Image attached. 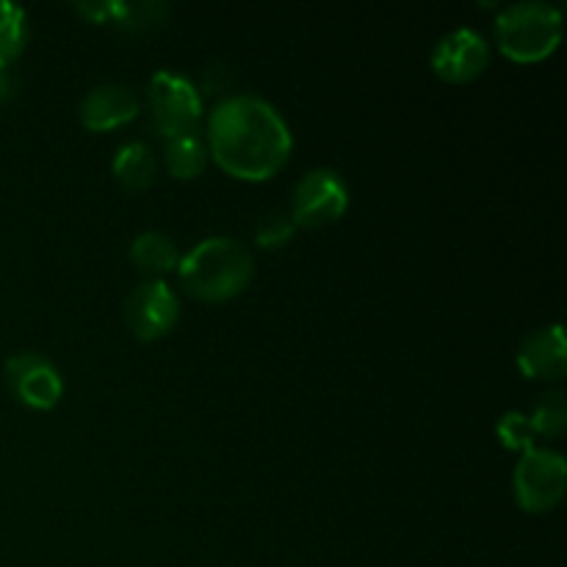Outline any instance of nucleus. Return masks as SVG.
<instances>
[{
	"label": "nucleus",
	"instance_id": "obj_10",
	"mask_svg": "<svg viewBox=\"0 0 567 567\" xmlns=\"http://www.w3.org/2000/svg\"><path fill=\"white\" fill-rule=\"evenodd\" d=\"M138 94L133 89L120 86V83H103L94 86L81 103V125L92 133L114 131V127L127 125L138 116Z\"/></svg>",
	"mask_w": 567,
	"mask_h": 567
},
{
	"label": "nucleus",
	"instance_id": "obj_18",
	"mask_svg": "<svg viewBox=\"0 0 567 567\" xmlns=\"http://www.w3.org/2000/svg\"><path fill=\"white\" fill-rule=\"evenodd\" d=\"M496 435L498 441L504 443V449H509V452H529V449H535V430H532L529 424V415L520 413V410H509V413H504L502 419H498L496 424Z\"/></svg>",
	"mask_w": 567,
	"mask_h": 567
},
{
	"label": "nucleus",
	"instance_id": "obj_13",
	"mask_svg": "<svg viewBox=\"0 0 567 567\" xmlns=\"http://www.w3.org/2000/svg\"><path fill=\"white\" fill-rule=\"evenodd\" d=\"M164 161L172 177H177V181H194V177L203 175L205 166H208V147H205V138L199 136V133L166 138Z\"/></svg>",
	"mask_w": 567,
	"mask_h": 567
},
{
	"label": "nucleus",
	"instance_id": "obj_5",
	"mask_svg": "<svg viewBox=\"0 0 567 567\" xmlns=\"http://www.w3.org/2000/svg\"><path fill=\"white\" fill-rule=\"evenodd\" d=\"M567 463L551 449H529L515 468V498L526 513H551L565 496Z\"/></svg>",
	"mask_w": 567,
	"mask_h": 567
},
{
	"label": "nucleus",
	"instance_id": "obj_21",
	"mask_svg": "<svg viewBox=\"0 0 567 567\" xmlns=\"http://www.w3.org/2000/svg\"><path fill=\"white\" fill-rule=\"evenodd\" d=\"M14 92H17L14 75H11L9 66H0V105L9 103V100L14 97Z\"/></svg>",
	"mask_w": 567,
	"mask_h": 567
},
{
	"label": "nucleus",
	"instance_id": "obj_7",
	"mask_svg": "<svg viewBox=\"0 0 567 567\" xmlns=\"http://www.w3.org/2000/svg\"><path fill=\"white\" fill-rule=\"evenodd\" d=\"M181 316L177 293L164 280H147L133 288L125 299V324L138 341H158Z\"/></svg>",
	"mask_w": 567,
	"mask_h": 567
},
{
	"label": "nucleus",
	"instance_id": "obj_3",
	"mask_svg": "<svg viewBox=\"0 0 567 567\" xmlns=\"http://www.w3.org/2000/svg\"><path fill=\"white\" fill-rule=\"evenodd\" d=\"M498 48L518 64H537L559 48L563 11L548 3H515L496 20Z\"/></svg>",
	"mask_w": 567,
	"mask_h": 567
},
{
	"label": "nucleus",
	"instance_id": "obj_11",
	"mask_svg": "<svg viewBox=\"0 0 567 567\" xmlns=\"http://www.w3.org/2000/svg\"><path fill=\"white\" fill-rule=\"evenodd\" d=\"M518 369L529 380H563L567 371V343L563 327L537 330L520 343Z\"/></svg>",
	"mask_w": 567,
	"mask_h": 567
},
{
	"label": "nucleus",
	"instance_id": "obj_19",
	"mask_svg": "<svg viewBox=\"0 0 567 567\" xmlns=\"http://www.w3.org/2000/svg\"><path fill=\"white\" fill-rule=\"evenodd\" d=\"M293 230H297V225L291 221V216L275 210V214L264 216V219L258 221V227H255V241L264 249L286 247L293 238Z\"/></svg>",
	"mask_w": 567,
	"mask_h": 567
},
{
	"label": "nucleus",
	"instance_id": "obj_20",
	"mask_svg": "<svg viewBox=\"0 0 567 567\" xmlns=\"http://www.w3.org/2000/svg\"><path fill=\"white\" fill-rule=\"evenodd\" d=\"M75 11L86 17L89 22H105L114 17V3L111 0H97V3H75Z\"/></svg>",
	"mask_w": 567,
	"mask_h": 567
},
{
	"label": "nucleus",
	"instance_id": "obj_14",
	"mask_svg": "<svg viewBox=\"0 0 567 567\" xmlns=\"http://www.w3.org/2000/svg\"><path fill=\"white\" fill-rule=\"evenodd\" d=\"M114 177L127 192H144L155 177V155L144 142H131L120 147L114 158Z\"/></svg>",
	"mask_w": 567,
	"mask_h": 567
},
{
	"label": "nucleus",
	"instance_id": "obj_16",
	"mask_svg": "<svg viewBox=\"0 0 567 567\" xmlns=\"http://www.w3.org/2000/svg\"><path fill=\"white\" fill-rule=\"evenodd\" d=\"M166 17H169L166 3H114L111 22H116L122 31H150L161 25Z\"/></svg>",
	"mask_w": 567,
	"mask_h": 567
},
{
	"label": "nucleus",
	"instance_id": "obj_2",
	"mask_svg": "<svg viewBox=\"0 0 567 567\" xmlns=\"http://www.w3.org/2000/svg\"><path fill=\"white\" fill-rule=\"evenodd\" d=\"M252 252L233 238H205L177 264V280L203 302H227L252 282Z\"/></svg>",
	"mask_w": 567,
	"mask_h": 567
},
{
	"label": "nucleus",
	"instance_id": "obj_15",
	"mask_svg": "<svg viewBox=\"0 0 567 567\" xmlns=\"http://www.w3.org/2000/svg\"><path fill=\"white\" fill-rule=\"evenodd\" d=\"M28 42V17L22 6L0 0V66H11Z\"/></svg>",
	"mask_w": 567,
	"mask_h": 567
},
{
	"label": "nucleus",
	"instance_id": "obj_9",
	"mask_svg": "<svg viewBox=\"0 0 567 567\" xmlns=\"http://www.w3.org/2000/svg\"><path fill=\"white\" fill-rule=\"evenodd\" d=\"M491 64V48L485 37L471 28L446 33L432 50V70L449 83H468L480 78Z\"/></svg>",
	"mask_w": 567,
	"mask_h": 567
},
{
	"label": "nucleus",
	"instance_id": "obj_4",
	"mask_svg": "<svg viewBox=\"0 0 567 567\" xmlns=\"http://www.w3.org/2000/svg\"><path fill=\"white\" fill-rule=\"evenodd\" d=\"M150 111L155 131L164 138L199 133L203 125V97L197 86L177 72H155L150 81Z\"/></svg>",
	"mask_w": 567,
	"mask_h": 567
},
{
	"label": "nucleus",
	"instance_id": "obj_12",
	"mask_svg": "<svg viewBox=\"0 0 567 567\" xmlns=\"http://www.w3.org/2000/svg\"><path fill=\"white\" fill-rule=\"evenodd\" d=\"M131 260L142 275L161 280L164 275L177 269L181 264V252H177V244L169 236L158 230L142 233V236L133 238L131 244Z\"/></svg>",
	"mask_w": 567,
	"mask_h": 567
},
{
	"label": "nucleus",
	"instance_id": "obj_6",
	"mask_svg": "<svg viewBox=\"0 0 567 567\" xmlns=\"http://www.w3.org/2000/svg\"><path fill=\"white\" fill-rule=\"evenodd\" d=\"M349 208V188L336 169H313L291 194V221L297 227H321L341 219Z\"/></svg>",
	"mask_w": 567,
	"mask_h": 567
},
{
	"label": "nucleus",
	"instance_id": "obj_17",
	"mask_svg": "<svg viewBox=\"0 0 567 567\" xmlns=\"http://www.w3.org/2000/svg\"><path fill=\"white\" fill-rule=\"evenodd\" d=\"M529 424L535 430V435H546V437H557L563 435L567 426V408H565V396L559 391L546 393L540 396V402L535 404L529 415Z\"/></svg>",
	"mask_w": 567,
	"mask_h": 567
},
{
	"label": "nucleus",
	"instance_id": "obj_1",
	"mask_svg": "<svg viewBox=\"0 0 567 567\" xmlns=\"http://www.w3.org/2000/svg\"><path fill=\"white\" fill-rule=\"evenodd\" d=\"M205 147L227 175L264 183L288 164L293 138L275 105L255 94H236L210 111Z\"/></svg>",
	"mask_w": 567,
	"mask_h": 567
},
{
	"label": "nucleus",
	"instance_id": "obj_8",
	"mask_svg": "<svg viewBox=\"0 0 567 567\" xmlns=\"http://www.w3.org/2000/svg\"><path fill=\"white\" fill-rule=\"evenodd\" d=\"M6 382L11 393L33 410H53L64 396V380L44 354H11L6 360Z\"/></svg>",
	"mask_w": 567,
	"mask_h": 567
}]
</instances>
